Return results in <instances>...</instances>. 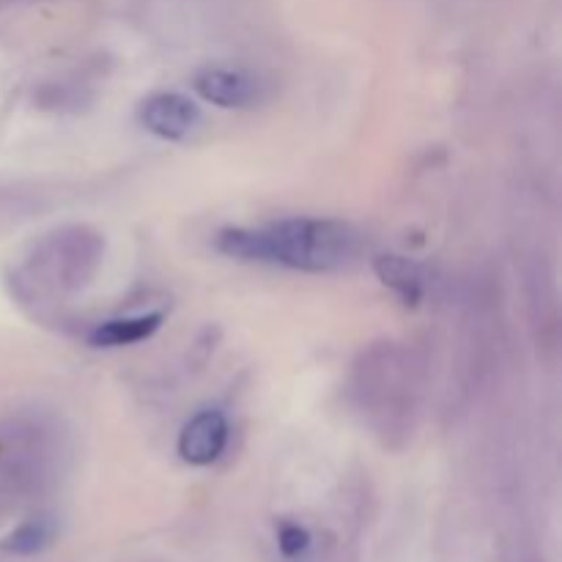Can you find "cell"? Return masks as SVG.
Instances as JSON below:
<instances>
[{"label":"cell","instance_id":"cell-1","mask_svg":"<svg viewBox=\"0 0 562 562\" xmlns=\"http://www.w3.org/2000/svg\"><path fill=\"white\" fill-rule=\"evenodd\" d=\"M360 231L344 220L289 217L261 228H223L214 247L236 261L327 274L349 267L360 252Z\"/></svg>","mask_w":562,"mask_h":562},{"label":"cell","instance_id":"cell-6","mask_svg":"<svg viewBox=\"0 0 562 562\" xmlns=\"http://www.w3.org/2000/svg\"><path fill=\"white\" fill-rule=\"evenodd\" d=\"M373 269H376L379 280L384 285L395 291L404 302H412L415 305L423 296V272L415 261L404 256H379L373 261Z\"/></svg>","mask_w":562,"mask_h":562},{"label":"cell","instance_id":"cell-8","mask_svg":"<svg viewBox=\"0 0 562 562\" xmlns=\"http://www.w3.org/2000/svg\"><path fill=\"white\" fill-rule=\"evenodd\" d=\"M311 532L305 530V527L302 525H280V530H278V547H280V552H283V558H289V560H296V558H302V554L307 552V549H311Z\"/></svg>","mask_w":562,"mask_h":562},{"label":"cell","instance_id":"cell-4","mask_svg":"<svg viewBox=\"0 0 562 562\" xmlns=\"http://www.w3.org/2000/svg\"><path fill=\"white\" fill-rule=\"evenodd\" d=\"M192 86L201 99L225 110L250 108L258 99V82L239 69H220V66L203 69L201 75H195Z\"/></svg>","mask_w":562,"mask_h":562},{"label":"cell","instance_id":"cell-3","mask_svg":"<svg viewBox=\"0 0 562 562\" xmlns=\"http://www.w3.org/2000/svg\"><path fill=\"white\" fill-rule=\"evenodd\" d=\"M228 437V417L220 409H203L184 423V428L179 434V442H176V450H179L184 464L209 467L225 453Z\"/></svg>","mask_w":562,"mask_h":562},{"label":"cell","instance_id":"cell-7","mask_svg":"<svg viewBox=\"0 0 562 562\" xmlns=\"http://www.w3.org/2000/svg\"><path fill=\"white\" fill-rule=\"evenodd\" d=\"M55 538V525L53 519H31L25 525H20L16 530H11L5 536V541L0 543V549L9 554H16V558H31V554L44 552V549L53 543Z\"/></svg>","mask_w":562,"mask_h":562},{"label":"cell","instance_id":"cell-5","mask_svg":"<svg viewBox=\"0 0 562 562\" xmlns=\"http://www.w3.org/2000/svg\"><path fill=\"white\" fill-rule=\"evenodd\" d=\"M162 327V313H143V316H121L97 324L88 335V344L97 349H119V346L143 344Z\"/></svg>","mask_w":562,"mask_h":562},{"label":"cell","instance_id":"cell-2","mask_svg":"<svg viewBox=\"0 0 562 562\" xmlns=\"http://www.w3.org/2000/svg\"><path fill=\"white\" fill-rule=\"evenodd\" d=\"M137 121H140L143 130L162 137V140H184L201 124V108L184 93H151L148 99H143Z\"/></svg>","mask_w":562,"mask_h":562}]
</instances>
